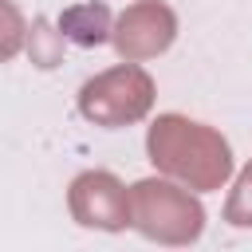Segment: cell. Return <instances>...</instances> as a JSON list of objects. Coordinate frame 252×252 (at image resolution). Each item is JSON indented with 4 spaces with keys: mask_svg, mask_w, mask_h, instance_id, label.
Segmentation results:
<instances>
[{
    "mask_svg": "<svg viewBox=\"0 0 252 252\" xmlns=\"http://www.w3.org/2000/svg\"><path fill=\"white\" fill-rule=\"evenodd\" d=\"M150 158H154V165L185 177L197 189H217L232 169L224 138L213 134L201 122H189V118H177V114H165V118L154 122Z\"/></svg>",
    "mask_w": 252,
    "mask_h": 252,
    "instance_id": "6da1fadb",
    "label": "cell"
},
{
    "mask_svg": "<svg viewBox=\"0 0 252 252\" xmlns=\"http://www.w3.org/2000/svg\"><path fill=\"white\" fill-rule=\"evenodd\" d=\"M154 102V83L142 67L122 63L114 71H102L98 79L83 83L79 91V110L98 122V126H126V122H138Z\"/></svg>",
    "mask_w": 252,
    "mask_h": 252,
    "instance_id": "7a4b0ae2",
    "label": "cell"
},
{
    "mask_svg": "<svg viewBox=\"0 0 252 252\" xmlns=\"http://www.w3.org/2000/svg\"><path fill=\"white\" fill-rule=\"evenodd\" d=\"M130 197H134V217L142 232L161 240H189L201 232V205L189 201L181 189L165 181H138Z\"/></svg>",
    "mask_w": 252,
    "mask_h": 252,
    "instance_id": "3957f363",
    "label": "cell"
},
{
    "mask_svg": "<svg viewBox=\"0 0 252 252\" xmlns=\"http://www.w3.org/2000/svg\"><path fill=\"white\" fill-rule=\"evenodd\" d=\"M173 32H177L173 12L158 0H142V4L122 12V20L114 28V47L122 59H150V55L169 47Z\"/></svg>",
    "mask_w": 252,
    "mask_h": 252,
    "instance_id": "277c9868",
    "label": "cell"
},
{
    "mask_svg": "<svg viewBox=\"0 0 252 252\" xmlns=\"http://www.w3.org/2000/svg\"><path fill=\"white\" fill-rule=\"evenodd\" d=\"M134 197L110 177V173H83L71 185V213L83 224H98V228H122L130 220Z\"/></svg>",
    "mask_w": 252,
    "mask_h": 252,
    "instance_id": "5b68a950",
    "label": "cell"
},
{
    "mask_svg": "<svg viewBox=\"0 0 252 252\" xmlns=\"http://www.w3.org/2000/svg\"><path fill=\"white\" fill-rule=\"evenodd\" d=\"M59 32L83 47H94L110 35V12L106 4H75L59 16Z\"/></svg>",
    "mask_w": 252,
    "mask_h": 252,
    "instance_id": "8992f818",
    "label": "cell"
},
{
    "mask_svg": "<svg viewBox=\"0 0 252 252\" xmlns=\"http://www.w3.org/2000/svg\"><path fill=\"white\" fill-rule=\"evenodd\" d=\"M63 35V32H59ZM59 35L47 32V20H35L32 24V59L39 67H55L59 63Z\"/></svg>",
    "mask_w": 252,
    "mask_h": 252,
    "instance_id": "52a82bcc",
    "label": "cell"
},
{
    "mask_svg": "<svg viewBox=\"0 0 252 252\" xmlns=\"http://www.w3.org/2000/svg\"><path fill=\"white\" fill-rule=\"evenodd\" d=\"M228 220L232 224H252V165L236 181V193H232V205H228Z\"/></svg>",
    "mask_w": 252,
    "mask_h": 252,
    "instance_id": "ba28073f",
    "label": "cell"
}]
</instances>
